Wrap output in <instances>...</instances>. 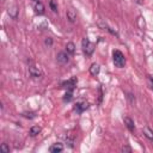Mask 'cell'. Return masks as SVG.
Instances as JSON below:
<instances>
[{"label":"cell","mask_w":153,"mask_h":153,"mask_svg":"<svg viewBox=\"0 0 153 153\" xmlns=\"http://www.w3.org/2000/svg\"><path fill=\"white\" fill-rule=\"evenodd\" d=\"M112 60H114L115 66L118 67V68H122V67H124V65H126L124 55H123L122 51H120V50H114V53H112Z\"/></svg>","instance_id":"cell-1"},{"label":"cell","mask_w":153,"mask_h":153,"mask_svg":"<svg viewBox=\"0 0 153 153\" xmlns=\"http://www.w3.org/2000/svg\"><path fill=\"white\" fill-rule=\"evenodd\" d=\"M81 45H82V51L85 53V55L87 56H91L94 51V44L90 42V39L87 37H85L81 42Z\"/></svg>","instance_id":"cell-2"},{"label":"cell","mask_w":153,"mask_h":153,"mask_svg":"<svg viewBox=\"0 0 153 153\" xmlns=\"http://www.w3.org/2000/svg\"><path fill=\"white\" fill-rule=\"evenodd\" d=\"M76 82H78L76 76H72L71 79L63 81V82L61 84V86H62V87H67V90H74L75 86H76Z\"/></svg>","instance_id":"cell-3"},{"label":"cell","mask_w":153,"mask_h":153,"mask_svg":"<svg viewBox=\"0 0 153 153\" xmlns=\"http://www.w3.org/2000/svg\"><path fill=\"white\" fill-rule=\"evenodd\" d=\"M87 108H88V103H87L86 100H80V102H78V103L74 105V110H75L76 112H79V114L84 112Z\"/></svg>","instance_id":"cell-4"},{"label":"cell","mask_w":153,"mask_h":153,"mask_svg":"<svg viewBox=\"0 0 153 153\" xmlns=\"http://www.w3.org/2000/svg\"><path fill=\"white\" fill-rule=\"evenodd\" d=\"M68 55H69V54H68L67 51H60V53L56 55V60H57V62H59V63H61V65L67 63V62H68V60H69Z\"/></svg>","instance_id":"cell-5"},{"label":"cell","mask_w":153,"mask_h":153,"mask_svg":"<svg viewBox=\"0 0 153 153\" xmlns=\"http://www.w3.org/2000/svg\"><path fill=\"white\" fill-rule=\"evenodd\" d=\"M29 73H30V75L33 76V78H38V76L42 75V71H41L37 66H35V65H30V66H29Z\"/></svg>","instance_id":"cell-6"},{"label":"cell","mask_w":153,"mask_h":153,"mask_svg":"<svg viewBox=\"0 0 153 153\" xmlns=\"http://www.w3.org/2000/svg\"><path fill=\"white\" fill-rule=\"evenodd\" d=\"M63 151V145L60 143V142H56V143H53L50 147H49V152L51 153H60Z\"/></svg>","instance_id":"cell-7"},{"label":"cell","mask_w":153,"mask_h":153,"mask_svg":"<svg viewBox=\"0 0 153 153\" xmlns=\"http://www.w3.org/2000/svg\"><path fill=\"white\" fill-rule=\"evenodd\" d=\"M123 122H124V124L127 126V128L129 129V131H131V133H134V130H135V124H134V121L130 118V117H124L123 118Z\"/></svg>","instance_id":"cell-8"},{"label":"cell","mask_w":153,"mask_h":153,"mask_svg":"<svg viewBox=\"0 0 153 153\" xmlns=\"http://www.w3.org/2000/svg\"><path fill=\"white\" fill-rule=\"evenodd\" d=\"M35 12H36L37 14H44L45 8H44V5H43L41 1L35 4Z\"/></svg>","instance_id":"cell-9"},{"label":"cell","mask_w":153,"mask_h":153,"mask_svg":"<svg viewBox=\"0 0 153 153\" xmlns=\"http://www.w3.org/2000/svg\"><path fill=\"white\" fill-rule=\"evenodd\" d=\"M8 16L13 19H17L18 17V7L17 6H12V7H8Z\"/></svg>","instance_id":"cell-10"},{"label":"cell","mask_w":153,"mask_h":153,"mask_svg":"<svg viewBox=\"0 0 153 153\" xmlns=\"http://www.w3.org/2000/svg\"><path fill=\"white\" fill-rule=\"evenodd\" d=\"M67 19L69 20V22H75V19H76V12L73 10V8H69V10H67Z\"/></svg>","instance_id":"cell-11"},{"label":"cell","mask_w":153,"mask_h":153,"mask_svg":"<svg viewBox=\"0 0 153 153\" xmlns=\"http://www.w3.org/2000/svg\"><path fill=\"white\" fill-rule=\"evenodd\" d=\"M99 71H100V67H99V65L98 63H92L91 65V67H90V73H91V75H97L98 73H99Z\"/></svg>","instance_id":"cell-12"},{"label":"cell","mask_w":153,"mask_h":153,"mask_svg":"<svg viewBox=\"0 0 153 153\" xmlns=\"http://www.w3.org/2000/svg\"><path fill=\"white\" fill-rule=\"evenodd\" d=\"M66 51L69 54V55H73L75 53V44L73 42H68L66 44Z\"/></svg>","instance_id":"cell-13"},{"label":"cell","mask_w":153,"mask_h":153,"mask_svg":"<svg viewBox=\"0 0 153 153\" xmlns=\"http://www.w3.org/2000/svg\"><path fill=\"white\" fill-rule=\"evenodd\" d=\"M29 133H30L31 136H36V135H38L41 133V127L39 126H33V127L30 128V131Z\"/></svg>","instance_id":"cell-14"},{"label":"cell","mask_w":153,"mask_h":153,"mask_svg":"<svg viewBox=\"0 0 153 153\" xmlns=\"http://www.w3.org/2000/svg\"><path fill=\"white\" fill-rule=\"evenodd\" d=\"M143 135L146 136V137H148L149 140H153V131L149 129V128H143Z\"/></svg>","instance_id":"cell-15"},{"label":"cell","mask_w":153,"mask_h":153,"mask_svg":"<svg viewBox=\"0 0 153 153\" xmlns=\"http://www.w3.org/2000/svg\"><path fill=\"white\" fill-rule=\"evenodd\" d=\"M72 91H73V90H68V91L66 92V94H65V97H63V100H65V102H69V100L72 99V97H73V96H72V94H73Z\"/></svg>","instance_id":"cell-16"},{"label":"cell","mask_w":153,"mask_h":153,"mask_svg":"<svg viewBox=\"0 0 153 153\" xmlns=\"http://www.w3.org/2000/svg\"><path fill=\"white\" fill-rule=\"evenodd\" d=\"M22 115H23L24 117H26V118H35V117H36V114H35V112H32V111H30V112L25 111V112H23Z\"/></svg>","instance_id":"cell-17"},{"label":"cell","mask_w":153,"mask_h":153,"mask_svg":"<svg viewBox=\"0 0 153 153\" xmlns=\"http://www.w3.org/2000/svg\"><path fill=\"white\" fill-rule=\"evenodd\" d=\"M0 151H1L2 153H10V147L7 146V143H1Z\"/></svg>","instance_id":"cell-18"},{"label":"cell","mask_w":153,"mask_h":153,"mask_svg":"<svg viewBox=\"0 0 153 153\" xmlns=\"http://www.w3.org/2000/svg\"><path fill=\"white\" fill-rule=\"evenodd\" d=\"M66 142L68 143V146H69V147H73V146H74V137L67 136V137H66Z\"/></svg>","instance_id":"cell-19"},{"label":"cell","mask_w":153,"mask_h":153,"mask_svg":"<svg viewBox=\"0 0 153 153\" xmlns=\"http://www.w3.org/2000/svg\"><path fill=\"white\" fill-rule=\"evenodd\" d=\"M49 6H50V8H51L54 12H56V11H57V5L55 4V1H54V0H50V1H49Z\"/></svg>","instance_id":"cell-20"},{"label":"cell","mask_w":153,"mask_h":153,"mask_svg":"<svg viewBox=\"0 0 153 153\" xmlns=\"http://www.w3.org/2000/svg\"><path fill=\"white\" fill-rule=\"evenodd\" d=\"M121 151H122V152H124V153H131V151H133V149H131V147H129V146H127V145H126V146H123V147L121 148Z\"/></svg>","instance_id":"cell-21"},{"label":"cell","mask_w":153,"mask_h":153,"mask_svg":"<svg viewBox=\"0 0 153 153\" xmlns=\"http://www.w3.org/2000/svg\"><path fill=\"white\" fill-rule=\"evenodd\" d=\"M44 43H45V45H49V47H50V45L53 44V39H51L50 37H47L45 41H44Z\"/></svg>","instance_id":"cell-22"},{"label":"cell","mask_w":153,"mask_h":153,"mask_svg":"<svg viewBox=\"0 0 153 153\" xmlns=\"http://www.w3.org/2000/svg\"><path fill=\"white\" fill-rule=\"evenodd\" d=\"M147 80H148V84H149V87L153 90V78L152 76H148L147 78Z\"/></svg>","instance_id":"cell-23"},{"label":"cell","mask_w":153,"mask_h":153,"mask_svg":"<svg viewBox=\"0 0 153 153\" xmlns=\"http://www.w3.org/2000/svg\"><path fill=\"white\" fill-rule=\"evenodd\" d=\"M106 30H108V31H109V32H111V33H112V35H115V36H118V33H117V32H116V31H115V30H112V29H111V27H109V26H106Z\"/></svg>","instance_id":"cell-24"},{"label":"cell","mask_w":153,"mask_h":153,"mask_svg":"<svg viewBox=\"0 0 153 153\" xmlns=\"http://www.w3.org/2000/svg\"><path fill=\"white\" fill-rule=\"evenodd\" d=\"M128 98H129L130 103H134V102H135V97H134L131 93H128Z\"/></svg>","instance_id":"cell-25"},{"label":"cell","mask_w":153,"mask_h":153,"mask_svg":"<svg viewBox=\"0 0 153 153\" xmlns=\"http://www.w3.org/2000/svg\"><path fill=\"white\" fill-rule=\"evenodd\" d=\"M102 97H103V93H102V88L99 87V103L102 102Z\"/></svg>","instance_id":"cell-26"},{"label":"cell","mask_w":153,"mask_h":153,"mask_svg":"<svg viewBox=\"0 0 153 153\" xmlns=\"http://www.w3.org/2000/svg\"><path fill=\"white\" fill-rule=\"evenodd\" d=\"M32 1H35V2H39L41 0H32Z\"/></svg>","instance_id":"cell-27"}]
</instances>
